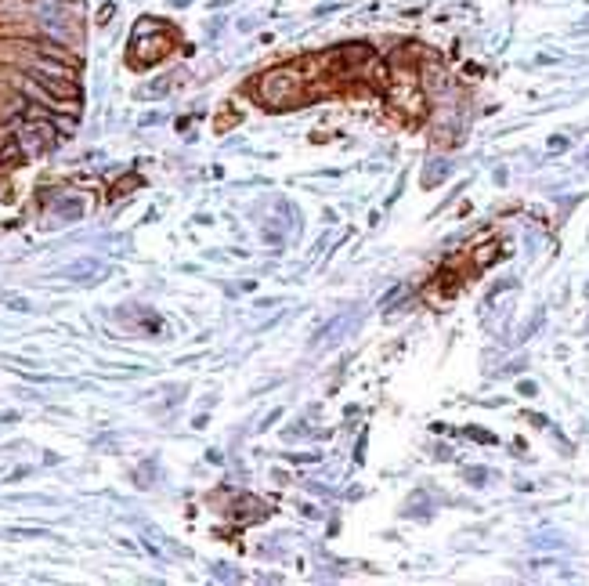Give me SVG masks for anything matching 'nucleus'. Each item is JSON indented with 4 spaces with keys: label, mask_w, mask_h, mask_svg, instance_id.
<instances>
[{
    "label": "nucleus",
    "mask_w": 589,
    "mask_h": 586,
    "mask_svg": "<svg viewBox=\"0 0 589 586\" xmlns=\"http://www.w3.org/2000/svg\"><path fill=\"white\" fill-rule=\"evenodd\" d=\"M261 98L268 101V106H275V109H289L293 101L300 98V80L293 76L289 69L268 73V76L261 80Z\"/></svg>",
    "instance_id": "1"
}]
</instances>
